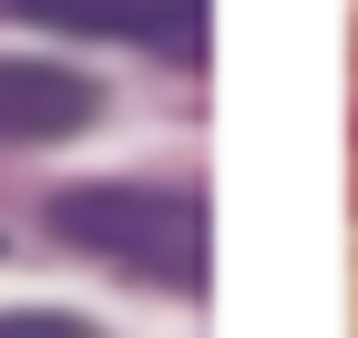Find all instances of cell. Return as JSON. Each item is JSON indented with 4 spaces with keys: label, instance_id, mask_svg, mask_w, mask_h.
I'll return each mask as SVG.
<instances>
[{
    "label": "cell",
    "instance_id": "6da1fadb",
    "mask_svg": "<svg viewBox=\"0 0 358 338\" xmlns=\"http://www.w3.org/2000/svg\"><path fill=\"white\" fill-rule=\"evenodd\" d=\"M62 236L134 277H164V287H205L215 267V236H205V205L164 195V185H72L62 195Z\"/></svg>",
    "mask_w": 358,
    "mask_h": 338
},
{
    "label": "cell",
    "instance_id": "3957f363",
    "mask_svg": "<svg viewBox=\"0 0 358 338\" xmlns=\"http://www.w3.org/2000/svg\"><path fill=\"white\" fill-rule=\"evenodd\" d=\"M92 103L103 92L62 62H0V143H62L92 123Z\"/></svg>",
    "mask_w": 358,
    "mask_h": 338
},
{
    "label": "cell",
    "instance_id": "277c9868",
    "mask_svg": "<svg viewBox=\"0 0 358 338\" xmlns=\"http://www.w3.org/2000/svg\"><path fill=\"white\" fill-rule=\"evenodd\" d=\"M0 338H92L83 318H52V308H21V318H0Z\"/></svg>",
    "mask_w": 358,
    "mask_h": 338
},
{
    "label": "cell",
    "instance_id": "7a4b0ae2",
    "mask_svg": "<svg viewBox=\"0 0 358 338\" xmlns=\"http://www.w3.org/2000/svg\"><path fill=\"white\" fill-rule=\"evenodd\" d=\"M0 21L83 31V41H154V52H194V41H205V0H0Z\"/></svg>",
    "mask_w": 358,
    "mask_h": 338
}]
</instances>
